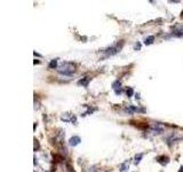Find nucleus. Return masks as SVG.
Wrapping results in <instances>:
<instances>
[{
    "mask_svg": "<svg viewBox=\"0 0 183 172\" xmlns=\"http://www.w3.org/2000/svg\"><path fill=\"white\" fill-rule=\"evenodd\" d=\"M57 71L64 76H71L75 72V66L70 62H63L61 66L57 68Z\"/></svg>",
    "mask_w": 183,
    "mask_h": 172,
    "instance_id": "1",
    "label": "nucleus"
},
{
    "mask_svg": "<svg viewBox=\"0 0 183 172\" xmlns=\"http://www.w3.org/2000/svg\"><path fill=\"white\" fill-rule=\"evenodd\" d=\"M121 47H122V42H121L120 45H119V44H116V45H113V46H111V47H108V48L103 50L102 52H103L106 56H112V55L117 54L118 52H120Z\"/></svg>",
    "mask_w": 183,
    "mask_h": 172,
    "instance_id": "2",
    "label": "nucleus"
},
{
    "mask_svg": "<svg viewBox=\"0 0 183 172\" xmlns=\"http://www.w3.org/2000/svg\"><path fill=\"white\" fill-rule=\"evenodd\" d=\"M172 36H174V37H182L183 36V27L175 28L174 31H173V33H172Z\"/></svg>",
    "mask_w": 183,
    "mask_h": 172,
    "instance_id": "3",
    "label": "nucleus"
},
{
    "mask_svg": "<svg viewBox=\"0 0 183 172\" xmlns=\"http://www.w3.org/2000/svg\"><path fill=\"white\" fill-rule=\"evenodd\" d=\"M80 142H81V139H80L79 137H77V135L72 137V138L69 140V145L70 146H77V145H79Z\"/></svg>",
    "mask_w": 183,
    "mask_h": 172,
    "instance_id": "4",
    "label": "nucleus"
},
{
    "mask_svg": "<svg viewBox=\"0 0 183 172\" xmlns=\"http://www.w3.org/2000/svg\"><path fill=\"white\" fill-rule=\"evenodd\" d=\"M112 87H113V90H115V92L116 94H121V87H120V81L119 80H116L113 84H112Z\"/></svg>",
    "mask_w": 183,
    "mask_h": 172,
    "instance_id": "5",
    "label": "nucleus"
},
{
    "mask_svg": "<svg viewBox=\"0 0 183 172\" xmlns=\"http://www.w3.org/2000/svg\"><path fill=\"white\" fill-rule=\"evenodd\" d=\"M89 81H91V78H89V77H85V78H82V79L78 80V85L84 86V87H87L88 84H89Z\"/></svg>",
    "mask_w": 183,
    "mask_h": 172,
    "instance_id": "6",
    "label": "nucleus"
},
{
    "mask_svg": "<svg viewBox=\"0 0 183 172\" xmlns=\"http://www.w3.org/2000/svg\"><path fill=\"white\" fill-rule=\"evenodd\" d=\"M128 168H130V162L128 161H125L120 165V172H127L128 171Z\"/></svg>",
    "mask_w": 183,
    "mask_h": 172,
    "instance_id": "7",
    "label": "nucleus"
},
{
    "mask_svg": "<svg viewBox=\"0 0 183 172\" xmlns=\"http://www.w3.org/2000/svg\"><path fill=\"white\" fill-rule=\"evenodd\" d=\"M157 161L159 162V163H160V164L165 165V164H167V163H168L170 159H168L167 156H159V157H157Z\"/></svg>",
    "mask_w": 183,
    "mask_h": 172,
    "instance_id": "8",
    "label": "nucleus"
},
{
    "mask_svg": "<svg viewBox=\"0 0 183 172\" xmlns=\"http://www.w3.org/2000/svg\"><path fill=\"white\" fill-rule=\"evenodd\" d=\"M142 157H143V154H142V153H141V154H136L135 157H134V163H135V164H139V163L141 162V159H142Z\"/></svg>",
    "mask_w": 183,
    "mask_h": 172,
    "instance_id": "9",
    "label": "nucleus"
},
{
    "mask_svg": "<svg viewBox=\"0 0 183 172\" xmlns=\"http://www.w3.org/2000/svg\"><path fill=\"white\" fill-rule=\"evenodd\" d=\"M153 40H155V37H153V36H149L148 38H145V40H144V44H145V45H150V44H152V42H153Z\"/></svg>",
    "mask_w": 183,
    "mask_h": 172,
    "instance_id": "10",
    "label": "nucleus"
},
{
    "mask_svg": "<svg viewBox=\"0 0 183 172\" xmlns=\"http://www.w3.org/2000/svg\"><path fill=\"white\" fill-rule=\"evenodd\" d=\"M56 66H57V60H52L51 61V63H49V68H52V69H55L56 68Z\"/></svg>",
    "mask_w": 183,
    "mask_h": 172,
    "instance_id": "11",
    "label": "nucleus"
},
{
    "mask_svg": "<svg viewBox=\"0 0 183 172\" xmlns=\"http://www.w3.org/2000/svg\"><path fill=\"white\" fill-rule=\"evenodd\" d=\"M133 93H134L133 88H132V87H130V88L127 90V95H128V96H132V95H133Z\"/></svg>",
    "mask_w": 183,
    "mask_h": 172,
    "instance_id": "12",
    "label": "nucleus"
},
{
    "mask_svg": "<svg viewBox=\"0 0 183 172\" xmlns=\"http://www.w3.org/2000/svg\"><path fill=\"white\" fill-rule=\"evenodd\" d=\"M68 172H76V171H75L70 165H68Z\"/></svg>",
    "mask_w": 183,
    "mask_h": 172,
    "instance_id": "13",
    "label": "nucleus"
},
{
    "mask_svg": "<svg viewBox=\"0 0 183 172\" xmlns=\"http://www.w3.org/2000/svg\"><path fill=\"white\" fill-rule=\"evenodd\" d=\"M180 172H183V166L181 168V170H180Z\"/></svg>",
    "mask_w": 183,
    "mask_h": 172,
    "instance_id": "14",
    "label": "nucleus"
},
{
    "mask_svg": "<svg viewBox=\"0 0 183 172\" xmlns=\"http://www.w3.org/2000/svg\"><path fill=\"white\" fill-rule=\"evenodd\" d=\"M104 172H108V171H104Z\"/></svg>",
    "mask_w": 183,
    "mask_h": 172,
    "instance_id": "15",
    "label": "nucleus"
}]
</instances>
